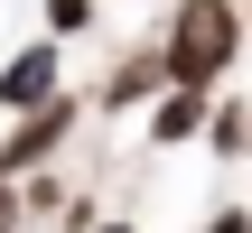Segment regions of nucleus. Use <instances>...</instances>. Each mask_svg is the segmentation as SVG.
<instances>
[{
    "mask_svg": "<svg viewBox=\"0 0 252 233\" xmlns=\"http://www.w3.org/2000/svg\"><path fill=\"white\" fill-rule=\"evenodd\" d=\"M234 47H243V19H234V0H178V28H168V47H159V75L206 93V84L234 65Z\"/></svg>",
    "mask_w": 252,
    "mask_h": 233,
    "instance_id": "obj_1",
    "label": "nucleus"
},
{
    "mask_svg": "<svg viewBox=\"0 0 252 233\" xmlns=\"http://www.w3.org/2000/svg\"><path fill=\"white\" fill-rule=\"evenodd\" d=\"M47 93H56V47H19V56L0 65V103H9V112H37Z\"/></svg>",
    "mask_w": 252,
    "mask_h": 233,
    "instance_id": "obj_2",
    "label": "nucleus"
},
{
    "mask_svg": "<svg viewBox=\"0 0 252 233\" xmlns=\"http://www.w3.org/2000/svg\"><path fill=\"white\" fill-rule=\"evenodd\" d=\"M65 121H75V103H56V93H47V103L28 112V131H9V149H0V177H9V168H28V159H47V149L65 140Z\"/></svg>",
    "mask_w": 252,
    "mask_h": 233,
    "instance_id": "obj_3",
    "label": "nucleus"
},
{
    "mask_svg": "<svg viewBox=\"0 0 252 233\" xmlns=\"http://www.w3.org/2000/svg\"><path fill=\"white\" fill-rule=\"evenodd\" d=\"M196 121H206V93H196V84H168V103L150 112V140H187Z\"/></svg>",
    "mask_w": 252,
    "mask_h": 233,
    "instance_id": "obj_4",
    "label": "nucleus"
},
{
    "mask_svg": "<svg viewBox=\"0 0 252 233\" xmlns=\"http://www.w3.org/2000/svg\"><path fill=\"white\" fill-rule=\"evenodd\" d=\"M196 131H206V140H215V149H224V159H243V103H215V112H206V121H196Z\"/></svg>",
    "mask_w": 252,
    "mask_h": 233,
    "instance_id": "obj_5",
    "label": "nucleus"
},
{
    "mask_svg": "<svg viewBox=\"0 0 252 233\" xmlns=\"http://www.w3.org/2000/svg\"><path fill=\"white\" fill-rule=\"evenodd\" d=\"M150 84H159V56H131V65L112 75V103H131V93H150Z\"/></svg>",
    "mask_w": 252,
    "mask_h": 233,
    "instance_id": "obj_6",
    "label": "nucleus"
},
{
    "mask_svg": "<svg viewBox=\"0 0 252 233\" xmlns=\"http://www.w3.org/2000/svg\"><path fill=\"white\" fill-rule=\"evenodd\" d=\"M84 19H94V0H47V28H56V37H75Z\"/></svg>",
    "mask_w": 252,
    "mask_h": 233,
    "instance_id": "obj_7",
    "label": "nucleus"
},
{
    "mask_svg": "<svg viewBox=\"0 0 252 233\" xmlns=\"http://www.w3.org/2000/svg\"><path fill=\"white\" fill-rule=\"evenodd\" d=\"M206 233H252V215H243V205H224V215H215Z\"/></svg>",
    "mask_w": 252,
    "mask_h": 233,
    "instance_id": "obj_8",
    "label": "nucleus"
},
{
    "mask_svg": "<svg viewBox=\"0 0 252 233\" xmlns=\"http://www.w3.org/2000/svg\"><path fill=\"white\" fill-rule=\"evenodd\" d=\"M103 233H131V224H103Z\"/></svg>",
    "mask_w": 252,
    "mask_h": 233,
    "instance_id": "obj_9",
    "label": "nucleus"
}]
</instances>
